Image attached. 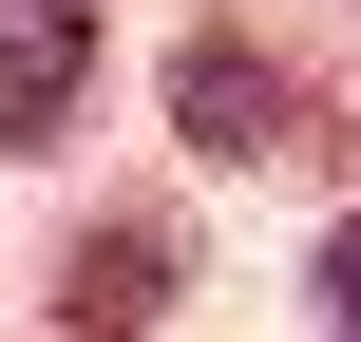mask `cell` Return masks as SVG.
<instances>
[{
  "mask_svg": "<svg viewBox=\"0 0 361 342\" xmlns=\"http://www.w3.org/2000/svg\"><path fill=\"white\" fill-rule=\"evenodd\" d=\"M95 38H114V0H0V152H57L76 133Z\"/></svg>",
  "mask_w": 361,
  "mask_h": 342,
  "instance_id": "obj_3",
  "label": "cell"
},
{
  "mask_svg": "<svg viewBox=\"0 0 361 342\" xmlns=\"http://www.w3.org/2000/svg\"><path fill=\"white\" fill-rule=\"evenodd\" d=\"M171 133H190L209 171H267V152H305V133H324V95H305L247 19H190V38H171Z\"/></svg>",
  "mask_w": 361,
  "mask_h": 342,
  "instance_id": "obj_1",
  "label": "cell"
},
{
  "mask_svg": "<svg viewBox=\"0 0 361 342\" xmlns=\"http://www.w3.org/2000/svg\"><path fill=\"white\" fill-rule=\"evenodd\" d=\"M324 342H361V209L324 228Z\"/></svg>",
  "mask_w": 361,
  "mask_h": 342,
  "instance_id": "obj_4",
  "label": "cell"
},
{
  "mask_svg": "<svg viewBox=\"0 0 361 342\" xmlns=\"http://www.w3.org/2000/svg\"><path fill=\"white\" fill-rule=\"evenodd\" d=\"M171 286H190L171 209H76V248H57V324H76V342H152Z\"/></svg>",
  "mask_w": 361,
  "mask_h": 342,
  "instance_id": "obj_2",
  "label": "cell"
}]
</instances>
